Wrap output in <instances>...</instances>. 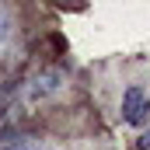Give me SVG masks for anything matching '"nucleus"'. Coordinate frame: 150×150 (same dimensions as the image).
Wrapping results in <instances>:
<instances>
[{
	"label": "nucleus",
	"mask_w": 150,
	"mask_h": 150,
	"mask_svg": "<svg viewBox=\"0 0 150 150\" xmlns=\"http://www.w3.org/2000/svg\"><path fill=\"white\" fill-rule=\"evenodd\" d=\"M150 147V133H143V136H140V150H147Z\"/></svg>",
	"instance_id": "obj_5"
},
{
	"label": "nucleus",
	"mask_w": 150,
	"mask_h": 150,
	"mask_svg": "<svg viewBox=\"0 0 150 150\" xmlns=\"http://www.w3.org/2000/svg\"><path fill=\"white\" fill-rule=\"evenodd\" d=\"M63 91V74L59 70H42V74L32 77V84L25 87V98L35 105V101H45V98H52V94H59Z\"/></svg>",
	"instance_id": "obj_2"
},
{
	"label": "nucleus",
	"mask_w": 150,
	"mask_h": 150,
	"mask_svg": "<svg viewBox=\"0 0 150 150\" xmlns=\"http://www.w3.org/2000/svg\"><path fill=\"white\" fill-rule=\"evenodd\" d=\"M7 150H49V147H38V143H32V140H14V143H7Z\"/></svg>",
	"instance_id": "obj_4"
},
{
	"label": "nucleus",
	"mask_w": 150,
	"mask_h": 150,
	"mask_svg": "<svg viewBox=\"0 0 150 150\" xmlns=\"http://www.w3.org/2000/svg\"><path fill=\"white\" fill-rule=\"evenodd\" d=\"M11 28H14L11 14H7V11H0V49L7 45V38H11Z\"/></svg>",
	"instance_id": "obj_3"
},
{
	"label": "nucleus",
	"mask_w": 150,
	"mask_h": 150,
	"mask_svg": "<svg viewBox=\"0 0 150 150\" xmlns=\"http://www.w3.org/2000/svg\"><path fill=\"white\" fill-rule=\"evenodd\" d=\"M147 115H150V101H147V94H143V87L140 84H129L122 91V122L126 126H140Z\"/></svg>",
	"instance_id": "obj_1"
}]
</instances>
